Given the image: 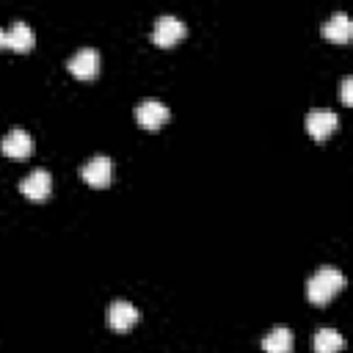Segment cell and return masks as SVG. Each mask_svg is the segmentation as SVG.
Returning <instances> with one entry per match:
<instances>
[{
  "mask_svg": "<svg viewBox=\"0 0 353 353\" xmlns=\"http://www.w3.org/2000/svg\"><path fill=\"white\" fill-rule=\"evenodd\" d=\"M19 190L30 199V201H44L52 190V176L47 168H33L22 182H19Z\"/></svg>",
  "mask_w": 353,
  "mask_h": 353,
  "instance_id": "cell-8",
  "label": "cell"
},
{
  "mask_svg": "<svg viewBox=\"0 0 353 353\" xmlns=\"http://www.w3.org/2000/svg\"><path fill=\"white\" fill-rule=\"evenodd\" d=\"M135 119H138V124L143 130H157V127H163L168 121V108L160 99H143L135 108Z\"/></svg>",
  "mask_w": 353,
  "mask_h": 353,
  "instance_id": "cell-9",
  "label": "cell"
},
{
  "mask_svg": "<svg viewBox=\"0 0 353 353\" xmlns=\"http://www.w3.org/2000/svg\"><path fill=\"white\" fill-rule=\"evenodd\" d=\"M353 33V22L345 11H334L325 22H323V36L331 41H347Z\"/></svg>",
  "mask_w": 353,
  "mask_h": 353,
  "instance_id": "cell-11",
  "label": "cell"
},
{
  "mask_svg": "<svg viewBox=\"0 0 353 353\" xmlns=\"http://www.w3.org/2000/svg\"><path fill=\"white\" fill-rule=\"evenodd\" d=\"M33 41H36V33H33V28H30L28 22H22V19H14L11 28L6 30V44H8L11 50L28 52V50L33 47Z\"/></svg>",
  "mask_w": 353,
  "mask_h": 353,
  "instance_id": "cell-10",
  "label": "cell"
},
{
  "mask_svg": "<svg viewBox=\"0 0 353 353\" xmlns=\"http://www.w3.org/2000/svg\"><path fill=\"white\" fill-rule=\"evenodd\" d=\"M3 44H6V30L0 28V47H3Z\"/></svg>",
  "mask_w": 353,
  "mask_h": 353,
  "instance_id": "cell-15",
  "label": "cell"
},
{
  "mask_svg": "<svg viewBox=\"0 0 353 353\" xmlns=\"http://www.w3.org/2000/svg\"><path fill=\"white\" fill-rule=\"evenodd\" d=\"M292 345H295V336L287 325H276L265 334L262 339V347L265 353H292Z\"/></svg>",
  "mask_w": 353,
  "mask_h": 353,
  "instance_id": "cell-12",
  "label": "cell"
},
{
  "mask_svg": "<svg viewBox=\"0 0 353 353\" xmlns=\"http://www.w3.org/2000/svg\"><path fill=\"white\" fill-rule=\"evenodd\" d=\"M350 88H353V77H342V102H345V105H350V102H353Z\"/></svg>",
  "mask_w": 353,
  "mask_h": 353,
  "instance_id": "cell-14",
  "label": "cell"
},
{
  "mask_svg": "<svg viewBox=\"0 0 353 353\" xmlns=\"http://www.w3.org/2000/svg\"><path fill=\"white\" fill-rule=\"evenodd\" d=\"M185 22L176 14H160L152 25V44L157 47H171L185 36Z\"/></svg>",
  "mask_w": 353,
  "mask_h": 353,
  "instance_id": "cell-2",
  "label": "cell"
},
{
  "mask_svg": "<svg viewBox=\"0 0 353 353\" xmlns=\"http://www.w3.org/2000/svg\"><path fill=\"white\" fill-rule=\"evenodd\" d=\"M66 69H69L74 77L88 80V77H94V74L99 72V52H97L94 47H80V50L66 61Z\"/></svg>",
  "mask_w": 353,
  "mask_h": 353,
  "instance_id": "cell-6",
  "label": "cell"
},
{
  "mask_svg": "<svg viewBox=\"0 0 353 353\" xmlns=\"http://www.w3.org/2000/svg\"><path fill=\"white\" fill-rule=\"evenodd\" d=\"M342 287H345V273H342L339 268H334V265H323V268H317V270L306 279V298H309L312 303H325V301H331Z\"/></svg>",
  "mask_w": 353,
  "mask_h": 353,
  "instance_id": "cell-1",
  "label": "cell"
},
{
  "mask_svg": "<svg viewBox=\"0 0 353 353\" xmlns=\"http://www.w3.org/2000/svg\"><path fill=\"white\" fill-rule=\"evenodd\" d=\"M0 149H3V154L14 157V160H25V157L33 152V138H30V132H28V130L14 127V130H8V132L3 135Z\"/></svg>",
  "mask_w": 353,
  "mask_h": 353,
  "instance_id": "cell-7",
  "label": "cell"
},
{
  "mask_svg": "<svg viewBox=\"0 0 353 353\" xmlns=\"http://www.w3.org/2000/svg\"><path fill=\"white\" fill-rule=\"evenodd\" d=\"M342 345H345V339L336 328H317V334H314V350L317 353H339Z\"/></svg>",
  "mask_w": 353,
  "mask_h": 353,
  "instance_id": "cell-13",
  "label": "cell"
},
{
  "mask_svg": "<svg viewBox=\"0 0 353 353\" xmlns=\"http://www.w3.org/2000/svg\"><path fill=\"white\" fill-rule=\"evenodd\" d=\"M138 317H141V312H138V306L130 303V301H110V306H108V312H105V320H108V325H110L113 331H127V328H132V325L138 323Z\"/></svg>",
  "mask_w": 353,
  "mask_h": 353,
  "instance_id": "cell-5",
  "label": "cell"
},
{
  "mask_svg": "<svg viewBox=\"0 0 353 353\" xmlns=\"http://www.w3.org/2000/svg\"><path fill=\"white\" fill-rule=\"evenodd\" d=\"M113 171H116L113 160L105 157V154H97V157H91V160L83 163L80 176H83V182H88L94 188H105V185L113 182Z\"/></svg>",
  "mask_w": 353,
  "mask_h": 353,
  "instance_id": "cell-3",
  "label": "cell"
},
{
  "mask_svg": "<svg viewBox=\"0 0 353 353\" xmlns=\"http://www.w3.org/2000/svg\"><path fill=\"white\" fill-rule=\"evenodd\" d=\"M303 124H306V132H309L314 141H323V138H328V135L336 130L339 116H336L334 110H328V108H314V110L306 113Z\"/></svg>",
  "mask_w": 353,
  "mask_h": 353,
  "instance_id": "cell-4",
  "label": "cell"
}]
</instances>
